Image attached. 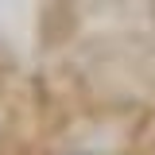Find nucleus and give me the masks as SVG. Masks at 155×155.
I'll use <instances>...</instances> for the list:
<instances>
[]
</instances>
